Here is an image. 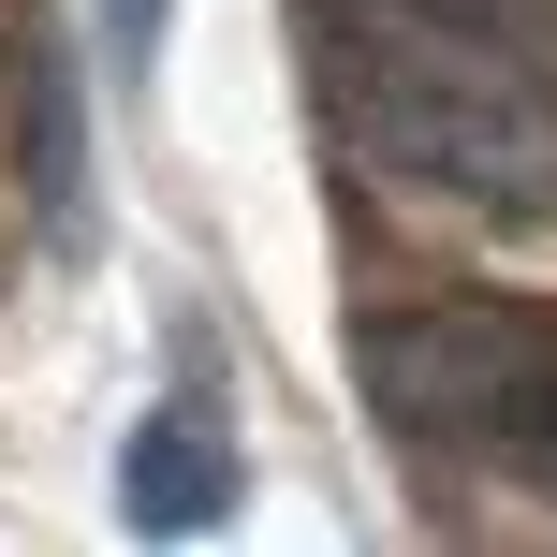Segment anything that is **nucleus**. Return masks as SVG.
<instances>
[{
  "label": "nucleus",
  "instance_id": "nucleus-1",
  "mask_svg": "<svg viewBox=\"0 0 557 557\" xmlns=\"http://www.w3.org/2000/svg\"><path fill=\"white\" fill-rule=\"evenodd\" d=\"M323 117L382 176L470 206V221H557V88L513 45H484L441 0H323L308 15Z\"/></svg>",
  "mask_w": 557,
  "mask_h": 557
},
{
  "label": "nucleus",
  "instance_id": "nucleus-2",
  "mask_svg": "<svg viewBox=\"0 0 557 557\" xmlns=\"http://www.w3.org/2000/svg\"><path fill=\"white\" fill-rule=\"evenodd\" d=\"M367 396H382V425H411L441 455H543L557 323L543 308H396V323H367Z\"/></svg>",
  "mask_w": 557,
  "mask_h": 557
},
{
  "label": "nucleus",
  "instance_id": "nucleus-3",
  "mask_svg": "<svg viewBox=\"0 0 557 557\" xmlns=\"http://www.w3.org/2000/svg\"><path fill=\"white\" fill-rule=\"evenodd\" d=\"M117 513H133L147 543L221 529V513H235V455H221V425H206V411H147L133 455H117Z\"/></svg>",
  "mask_w": 557,
  "mask_h": 557
},
{
  "label": "nucleus",
  "instance_id": "nucleus-4",
  "mask_svg": "<svg viewBox=\"0 0 557 557\" xmlns=\"http://www.w3.org/2000/svg\"><path fill=\"white\" fill-rule=\"evenodd\" d=\"M162 15H176V0H103V45H117V74H147V59H162Z\"/></svg>",
  "mask_w": 557,
  "mask_h": 557
}]
</instances>
